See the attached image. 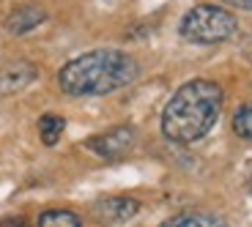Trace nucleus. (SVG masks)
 Segmentation results:
<instances>
[{
    "instance_id": "nucleus-1",
    "label": "nucleus",
    "mask_w": 252,
    "mask_h": 227,
    "mask_svg": "<svg viewBox=\"0 0 252 227\" xmlns=\"http://www.w3.org/2000/svg\"><path fill=\"white\" fill-rule=\"evenodd\" d=\"M222 88L214 80H189L162 110V134L176 145H192L214 129L222 113Z\"/></svg>"
},
{
    "instance_id": "nucleus-2",
    "label": "nucleus",
    "mask_w": 252,
    "mask_h": 227,
    "mask_svg": "<svg viewBox=\"0 0 252 227\" xmlns=\"http://www.w3.org/2000/svg\"><path fill=\"white\" fill-rule=\"evenodd\" d=\"M140 77V63L121 50H91L58 71V85L66 96H107L132 85Z\"/></svg>"
},
{
    "instance_id": "nucleus-3",
    "label": "nucleus",
    "mask_w": 252,
    "mask_h": 227,
    "mask_svg": "<svg viewBox=\"0 0 252 227\" xmlns=\"http://www.w3.org/2000/svg\"><path fill=\"white\" fill-rule=\"evenodd\" d=\"M236 30H239V19L214 3H200L189 8L178 22V33L189 44H222L233 38Z\"/></svg>"
},
{
    "instance_id": "nucleus-4",
    "label": "nucleus",
    "mask_w": 252,
    "mask_h": 227,
    "mask_svg": "<svg viewBox=\"0 0 252 227\" xmlns=\"http://www.w3.org/2000/svg\"><path fill=\"white\" fill-rule=\"evenodd\" d=\"M85 145H88L94 153L104 156V159H121L134 148V129L132 126H115V129H110V132H104V134L91 137Z\"/></svg>"
},
{
    "instance_id": "nucleus-5",
    "label": "nucleus",
    "mask_w": 252,
    "mask_h": 227,
    "mask_svg": "<svg viewBox=\"0 0 252 227\" xmlns=\"http://www.w3.org/2000/svg\"><path fill=\"white\" fill-rule=\"evenodd\" d=\"M94 214L107 225H124V222H132L140 214V202L134 197L126 195H113V197H101L94 205Z\"/></svg>"
},
{
    "instance_id": "nucleus-6",
    "label": "nucleus",
    "mask_w": 252,
    "mask_h": 227,
    "mask_svg": "<svg viewBox=\"0 0 252 227\" xmlns=\"http://www.w3.org/2000/svg\"><path fill=\"white\" fill-rule=\"evenodd\" d=\"M38 69L31 60H8L6 66H0V93L14 96L19 90H25L33 80H36Z\"/></svg>"
},
{
    "instance_id": "nucleus-7",
    "label": "nucleus",
    "mask_w": 252,
    "mask_h": 227,
    "mask_svg": "<svg viewBox=\"0 0 252 227\" xmlns=\"http://www.w3.org/2000/svg\"><path fill=\"white\" fill-rule=\"evenodd\" d=\"M44 19H47L44 8H38V6H19V8H14V11L8 14L6 30L11 33V36H25V33L36 30Z\"/></svg>"
},
{
    "instance_id": "nucleus-8",
    "label": "nucleus",
    "mask_w": 252,
    "mask_h": 227,
    "mask_svg": "<svg viewBox=\"0 0 252 227\" xmlns=\"http://www.w3.org/2000/svg\"><path fill=\"white\" fill-rule=\"evenodd\" d=\"M63 132H66V120L61 118V115L55 113H47L38 118V137H41V142L44 145H58V140L63 137Z\"/></svg>"
},
{
    "instance_id": "nucleus-9",
    "label": "nucleus",
    "mask_w": 252,
    "mask_h": 227,
    "mask_svg": "<svg viewBox=\"0 0 252 227\" xmlns=\"http://www.w3.org/2000/svg\"><path fill=\"white\" fill-rule=\"evenodd\" d=\"M36 225L41 227H80L82 225V216L74 214V211H66V208H50V211H41L36 216Z\"/></svg>"
},
{
    "instance_id": "nucleus-10",
    "label": "nucleus",
    "mask_w": 252,
    "mask_h": 227,
    "mask_svg": "<svg viewBox=\"0 0 252 227\" xmlns=\"http://www.w3.org/2000/svg\"><path fill=\"white\" fill-rule=\"evenodd\" d=\"M233 132L236 137L247 140V142H252V101H247V104H241L239 110L233 113Z\"/></svg>"
},
{
    "instance_id": "nucleus-11",
    "label": "nucleus",
    "mask_w": 252,
    "mask_h": 227,
    "mask_svg": "<svg viewBox=\"0 0 252 227\" xmlns=\"http://www.w3.org/2000/svg\"><path fill=\"white\" fill-rule=\"evenodd\" d=\"M164 225H225V219L214 214H178L170 216Z\"/></svg>"
},
{
    "instance_id": "nucleus-12",
    "label": "nucleus",
    "mask_w": 252,
    "mask_h": 227,
    "mask_svg": "<svg viewBox=\"0 0 252 227\" xmlns=\"http://www.w3.org/2000/svg\"><path fill=\"white\" fill-rule=\"evenodd\" d=\"M222 3H227V6H233V8H244V11H252V0H222Z\"/></svg>"
},
{
    "instance_id": "nucleus-13",
    "label": "nucleus",
    "mask_w": 252,
    "mask_h": 227,
    "mask_svg": "<svg viewBox=\"0 0 252 227\" xmlns=\"http://www.w3.org/2000/svg\"><path fill=\"white\" fill-rule=\"evenodd\" d=\"M247 57H250V60H252V38H250V41H247Z\"/></svg>"
}]
</instances>
